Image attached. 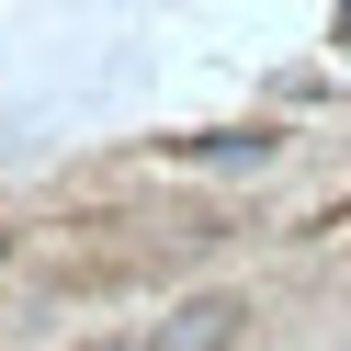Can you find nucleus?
<instances>
[{"label":"nucleus","mask_w":351,"mask_h":351,"mask_svg":"<svg viewBox=\"0 0 351 351\" xmlns=\"http://www.w3.org/2000/svg\"><path fill=\"white\" fill-rule=\"evenodd\" d=\"M340 34H351V0H340Z\"/></svg>","instance_id":"f03ea898"},{"label":"nucleus","mask_w":351,"mask_h":351,"mask_svg":"<svg viewBox=\"0 0 351 351\" xmlns=\"http://www.w3.org/2000/svg\"><path fill=\"white\" fill-rule=\"evenodd\" d=\"M238 328H250V295H227V283H215V295H193V306H170V328L147 351H227Z\"/></svg>","instance_id":"f257e3e1"}]
</instances>
